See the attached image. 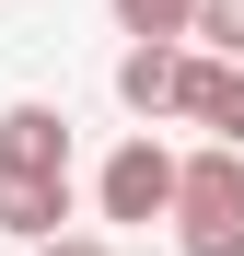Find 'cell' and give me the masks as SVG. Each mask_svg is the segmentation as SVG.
I'll return each mask as SVG.
<instances>
[{"instance_id":"obj_1","label":"cell","mask_w":244,"mask_h":256,"mask_svg":"<svg viewBox=\"0 0 244 256\" xmlns=\"http://www.w3.org/2000/svg\"><path fill=\"white\" fill-rule=\"evenodd\" d=\"M175 244L186 256H244V140H210L175 163Z\"/></svg>"},{"instance_id":"obj_2","label":"cell","mask_w":244,"mask_h":256,"mask_svg":"<svg viewBox=\"0 0 244 256\" xmlns=\"http://www.w3.org/2000/svg\"><path fill=\"white\" fill-rule=\"evenodd\" d=\"M93 198H105V222H163V210H175V152L151 140H116L105 152V175H93Z\"/></svg>"},{"instance_id":"obj_3","label":"cell","mask_w":244,"mask_h":256,"mask_svg":"<svg viewBox=\"0 0 244 256\" xmlns=\"http://www.w3.org/2000/svg\"><path fill=\"white\" fill-rule=\"evenodd\" d=\"M186 35H140V47L128 58H116V105H128V116H175L186 105Z\"/></svg>"},{"instance_id":"obj_4","label":"cell","mask_w":244,"mask_h":256,"mask_svg":"<svg viewBox=\"0 0 244 256\" xmlns=\"http://www.w3.org/2000/svg\"><path fill=\"white\" fill-rule=\"evenodd\" d=\"M0 175H70V116L58 105H0Z\"/></svg>"},{"instance_id":"obj_5","label":"cell","mask_w":244,"mask_h":256,"mask_svg":"<svg viewBox=\"0 0 244 256\" xmlns=\"http://www.w3.org/2000/svg\"><path fill=\"white\" fill-rule=\"evenodd\" d=\"M175 116H198L210 140H244V58H210V47H198V58H186V105H175Z\"/></svg>"},{"instance_id":"obj_6","label":"cell","mask_w":244,"mask_h":256,"mask_svg":"<svg viewBox=\"0 0 244 256\" xmlns=\"http://www.w3.org/2000/svg\"><path fill=\"white\" fill-rule=\"evenodd\" d=\"M70 222V175H0V233L12 244H47Z\"/></svg>"},{"instance_id":"obj_7","label":"cell","mask_w":244,"mask_h":256,"mask_svg":"<svg viewBox=\"0 0 244 256\" xmlns=\"http://www.w3.org/2000/svg\"><path fill=\"white\" fill-rule=\"evenodd\" d=\"M186 35H198L210 58H244V0H198V12H186Z\"/></svg>"},{"instance_id":"obj_8","label":"cell","mask_w":244,"mask_h":256,"mask_svg":"<svg viewBox=\"0 0 244 256\" xmlns=\"http://www.w3.org/2000/svg\"><path fill=\"white\" fill-rule=\"evenodd\" d=\"M186 12H198V0H116L128 35H186Z\"/></svg>"},{"instance_id":"obj_9","label":"cell","mask_w":244,"mask_h":256,"mask_svg":"<svg viewBox=\"0 0 244 256\" xmlns=\"http://www.w3.org/2000/svg\"><path fill=\"white\" fill-rule=\"evenodd\" d=\"M35 256H116V244H105V233H70V222H58V233L35 244Z\"/></svg>"}]
</instances>
